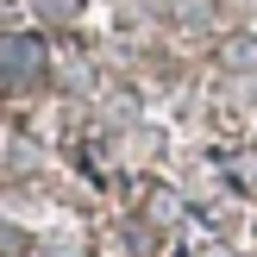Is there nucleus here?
<instances>
[{
  "label": "nucleus",
  "mask_w": 257,
  "mask_h": 257,
  "mask_svg": "<svg viewBox=\"0 0 257 257\" xmlns=\"http://www.w3.org/2000/svg\"><path fill=\"white\" fill-rule=\"evenodd\" d=\"M0 75L7 82H38L44 75V44L38 38H7L0 44Z\"/></svg>",
  "instance_id": "nucleus-1"
}]
</instances>
